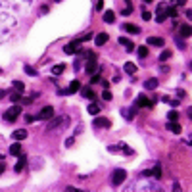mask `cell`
I'll list each match as a JSON object with an SVG mask.
<instances>
[{
    "label": "cell",
    "mask_w": 192,
    "mask_h": 192,
    "mask_svg": "<svg viewBox=\"0 0 192 192\" xmlns=\"http://www.w3.org/2000/svg\"><path fill=\"white\" fill-rule=\"evenodd\" d=\"M125 179H127L125 169H113V175H111V184H113V186H119V184H123Z\"/></svg>",
    "instance_id": "obj_1"
},
{
    "label": "cell",
    "mask_w": 192,
    "mask_h": 192,
    "mask_svg": "<svg viewBox=\"0 0 192 192\" xmlns=\"http://www.w3.org/2000/svg\"><path fill=\"white\" fill-rule=\"evenodd\" d=\"M19 113H21L19 106H12V108H8L4 111V119H6V121H16V119L19 117Z\"/></svg>",
    "instance_id": "obj_2"
},
{
    "label": "cell",
    "mask_w": 192,
    "mask_h": 192,
    "mask_svg": "<svg viewBox=\"0 0 192 192\" xmlns=\"http://www.w3.org/2000/svg\"><path fill=\"white\" fill-rule=\"evenodd\" d=\"M52 117H54V108H52V106H44L35 119H52Z\"/></svg>",
    "instance_id": "obj_3"
},
{
    "label": "cell",
    "mask_w": 192,
    "mask_h": 192,
    "mask_svg": "<svg viewBox=\"0 0 192 192\" xmlns=\"http://www.w3.org/2000/svg\"><path fill=\"white\" fill-rule=\"evenodd\" d=\"M67 121H69V117H67V115H60V117H56V119H52V121L48 123V131H50V129H56V127H60V125H63V123L67 125Z\"/></svg>",
    "instance_id": "obj_4"
},
{
    "label": "cell",
    "mask_w": 192,
    "mask_h": 192,
    "mask_svg": "<svg viewBox=\"0 0 192 192\" xmlns=\"http://www.w3.org/2000/svg\"><path fill=\"white\" fill-rule=\"evenodd\" d=\"M81 42H83V40H73V42H69L67 46H63V52H66V54H75L77 50H81Z\"/></svg>",
    "instance_id": "obj_5"
},
{
    "label": "cell",
    "mask_w": 192,
    "mask_h": 192,
    "mask_svg": "<svg viewBox=\"0 0 192 192\" xmlns=\"http://www.w3.org/2000/svg\"><path fill=\"white\" fill-rule=\"evenodd\" d=\"M142 175H148V177H158V179H160V175H161V167H160V165H154L152 169H144V171H142Z\"/></svg>",
    "instance_id": "obj_6"
},
{
    "label": "cell",
    "mask_w": 192,
    "mask_h": 192,
    "mask_svg": "<svg viewBox=\"0 0 192 192\" xmlns=\"http://www.w3.org/2000/svg\"><path fill=\"white\" fill-rule=\"evenodd\" d=\"M108 39H110L108 33H98L96 39H94V44H96V46H104L106 42H108Z\"/></svg>",
    "instance_id": "obj_7"
},
{
    "label": "cell",
    "mask_w": 192,
    "mask_h": 192,
    "mask_svg": "<svg viewBox=\"0 0 192 192\" xmlns=\"http://www.w3.org/2000/svg\"><path fill=\"white\" fill-rule=\"evenodd\" d=\"M121 31L131 33V35H138V33H140V29H138L137 25H133V23H123V25H121Z\"/></svg>",
    "instance_id": "obj_8"
},
{
    "label": "cell",
    "mask_w": 192,
    "mask_h": 192,
    "mask_svg": "<svg viewBox=\"0 0 192 192\" xmlns=\"http://www.w3.org/2000/svg\"><path fill=\"white\" fill-rule=\"evenodd\" d=\"M119 44H121V46H125V48H127V52H133V50H134L133 40H129L127 37H119Z\"/></svg>",
    "instance_id": "obj_9"
},
{
    "label": "cell",
    "mask_w": 192,
    "mask_h": 192,
    "mask_svg": "<svg viewBox=\"0 0 192 192\" xmlns=\"http://www.w3.org/2000/svg\"><path fill=\"white\" fill-rule=\"evenodd\" d=\"M140 106H146V108H152L154 106V102H150L148 98L144 96V94H140L138 98H137V108H140Z\"/></svg>",
    "instance_id": "obj_10"
},
{
    "label": "cell",
    "mask_w": 192,
    "mask_h": 192,
    "mask_svg": "<svg viewBox=\"0 0 192 192\" xmlns=\"http://www.w3.org/2000/svg\"><path fill=\"white\" fill-rule=\"evenodd\" d=\"M94 127H104V129H110L111 123H110V119H106V117H96Z\"/></svg>",
    "instance_id": "obj_11"
},
{
    "label": "cell",
    "mask_w": 192,
    "mask_h": 192,
    "mask_svg": "<svg viewBox=\"0 0 192 192\" xmlns=\"http://www.w3.org/2000/svg\"><path fill=\"white\" fill-rule=\"evenodd\" d=\"M96 66H98V63H96V60H88V62H87V66H85V71H87L88 75H94Z\"/></svg>",
    "instance_id": "obj_12"
},
{
    "label": "cell",
    "mask_w": 192,
    "mask_h": 192,
    "mask_svg": "<svg viewBox=\"0 0 192 192\" xmlns=\"http://www.w3.org/2000/svg\"><path fill=\"white\" fill-rule=\"evenodd\" d=\"M148 44H152V46H163L165 44V40H163L161 37H148Z\"/></svg>",
    "instance_id": "obj_13"
},
{
    "label": "cell",
    "mask_w": 192,
    "mask_h": 192,
    "mask_svg": "<svg viewBox=\"0 0 192 192\" xmlns=\"http://www.w3.org/2000/svg\"><path fill=\"white\" fill-rule=\"evenodd\" d=\"M12 138H13V140H23V138H27V131H25V129L13 131V133H12Z\"/></svg>",
    "instance_id": "obj_14"
},
{
    "label": "cell",
    "mask_w": 192,
    "mask_h": 192,
    "mask_svg": "<svg viewBox=\"0 0 192 192\" xmlns=\"http://www.w3.org/2000/svg\"><path fill=\"white\" fill-rule=\"evenodd\" d=\"M181 37H192V25L188 23L181 25Z\"/></svg>",
    "instance_id": "obj_15"
},
{
    "label": "cell",
    "mask_w": 192,
    "mask_h": 192,
    "mask_svg": "<svg viewBox=\"0 0 192 192\" xmlns=\"http://www.w3.org/2000/svg\"><path fill=\"white\" fill-rule=\"evenodd\" d=\"M10 154H12V156H19V154H21V144H19V140H16V142L10 146Z\"/></svg>",
    "instance_id": "obj_16"
},
{
    "label": "cell",
    "mask_w": 192,
    "mask_h": 192,
    "mask_svg": "<svg viewBox=\"0 0 192 192\" xmlns=\"http://www.w3.org/2000/svg\"><path fill=\"white\" fill-rule=\"evenodd\" d=\"M104 23H113V21H115V13H113L111 10H108V12H104Z\"/></svg>",
    "instance_id": "obj_17"
},
{
    "label": "cell",
    "mask_w": 192,
    "mask_h": 192,
    "mask_svg": "<svg viewBox=\"0 0 192 192\" xmlns=\"http://www.w3.org/2000/svg\"><path fill=\"white\" fill-rule=\"evenodd\" d=\"M158 87V77H152V79H148V81H144V88H148V90H152V88H156Z\"/></svg>",
    "instance_id": "obj_18"
},
{
    "label": "cell",
    "mask_w": 192,
    "mask_h": 192,
    "mask_svg": "<svg viewBox=\"0 0 192 192\" xmlns=\"http://www.w3.org/2000/svg\"><path fill=\"white\" fill-rule=\"evenodd\" d=\"M23 167H25V156H23V152H21L19 154V161L16 163V167H13V169L19 173V171H23Z\"/></svg>",
    "instance_id": "obj_19"
},
{
    "label": "cell",
    "mask_w": 192,
    "mask_h": 192,
    "mask_svg": "<svg viewBox=\"0 0 192 192\" xmlns=\"http://www.w3.org/2000/svg\"><path fill=\"white\" fill-rule=\"evenodd\" d=\"M123 69H125V73H129V75H134V73H137V66H134L133 62H127Z\"/></svg>",
    "instance_id": "obj_20"
},
{
    "label": "cell",
    "mask_w": 192,
    "mask_h": 192,
    "mask_svg": "<svg viewBox=\"0 0 192 192\" xmlns=\"http://www.w3.org/2000/svg\"><path fill=\"white\" fill-rule=\"evenodd\" d=\"M81 88V83L79 81H71L69 83V88H67V94H73V92H77Z\"/></svg>",
    "instance_id": "obj_21"
},
{
    "label": "cell",
    "mask_w": 192,
    "mask_h": 192,
    "mask_svg": "<svg viewBox=\"0 0 192 192\" xmlns=\"http://www.w3.org/2000/svg\"><path fill=\"white\" fill-rule=\"evenodd\" d=\"M100 110H102V108H100L96 102H92V104L88 106V113H90V115H98V113H100Z\"/></svg>",
    "instance_id": "obj_22"
},
{
    "label": "cell",
    "mask_w": 192,
    "mask_h": 192,
    "mask_svg": "<svg viewBox=\"0 0 192 192\" xmlns=\"http://www.w3.org/2000/svg\"><path fill=\"white\" fill-rule=\"evenodd\" d=\"M167 129L171 131V133H175V134H179L181 133V125L175 123V121H171V123H167Z\"/></svg>",
    "instance_id": "obj_23"
},
{
    "label": "cell",
    "mask_w": 192,
    "mask_h": 192,
    "mask_svg": "<svg viewBox=\"0 0 192 192\" xmlns=\"http://www.w3.org/2000/svg\"><path fill=\"white\" fill-rule=\"evenodd\" d=\"M133 12V4H131V0H125V8L121 12V16H129V13Z\"/></svg>",
    "instance_id": "obj_24"
},
{
    "label": "cell",
    "mask_w": 192,
    "mask_h": 192,
    "mask_svg": "<svg viewBox=\"0 0 192 192\" xmlns=\"http://www.w3.org/2000/svg\"><path fill=\"white\" fill-rule=\"evenodd\" d=\"M83 96L88 98V100H94V98H96V94H94V92H92V88H88V87L83 90Z\"/></svg>",
    "instance_id": "obj_25"
},
{
    "label": "cell",
    "mask_w": 192,
    "mask_h": 192,
    "mask_svg": "<svg viewBox=\"0 0 192 192\" xmlns=\"http://www.w3.org/2000/svg\"><path fill=\"white\" fill-rule=\"evenodd\" d=\"M52 73H54V75H62V73H63V66H62V63L54 66V67H52Z\"/></svg>",
    "instance_id": "obj_26"
},
{
    "label": "cell",
    "mask_w": 192,
    "mask_h": 192,
    "mask_svg": "<svg viewBox=\"0 0 192 192\" xmlns=\"http://www.w3.org/2000/svg\"><path fill=\"white\" fill-rule=\"evenodd\" d=\"M167 117H169V121H177V119H179V113H177L175 110H171L167 113Z\"/></svg>",
    "instance_id": "obj_27"
},
{
    "label": "cell",
    "mask_w": 192,
    "mask_h": 192,
    "mask_svg": "<svg viewBox=\"0 0 192 192\" xmlns=\"http://www.w3.org/2000/svg\"><path fill=\"white\" fill-rule=\"evenodd\" d=\"M121 115H123V117H127V119H133L134 111H133V110H121Z\"/></svg>",
    "instance_id": "obj_28"
},
{
    "label": "cell",
    "mask_w": 192,
    "mask_h": 192,
    "mask_svg": "<svg viewBox=\"0 0 192 192\" xmlns=\"http://www.w3.org/2000/svg\"><path fill=\"white\" fill-rule=\"evenodd\" d=\"M169 58H171V52H169V50H163L161 56H160V62H165V60H169Z\"/></svg>",
    "instance_id": "obj_29"
},
{
    "label": "cell",
    "mask_w": 192,
    "mask_h": 192,
    "mask_svg": "<svg viewBox=\"0 0 192 192\" xmlns=\"http://www.w3.org/2000/svg\"><path fill=\"white\" fill-rule=\"evenodd\" d=\"M12 85H13V88H16V90H19V92H21V90H23V88H25V85H23V83H21V81H13Z\"/></svg>",
    "instance_id": "obj_30"
},
{
    "label": "cell",
    "mask_w": 192,
    "mask_h": 192,
    "mask_svg": "<svg viewBox=\"0 0 192 192\" xmlns=\"http://www.w3.org/2000/svg\"><path fill=\"white\" fill-rule=\"evenodd\" d=\"M165 13H167V16H171V17H177V8H175V6H171V8L165 10Z\"/></svg>",
    "instance_id": "obj_31"
},
{
    "label": "cell",
    "mask_w": 192,
    "mask_h": 192,
    "mask_svg": "<svg viewBox=\"0 0 192 192\" xmlns=\"http://www.w3.org/2000/svg\"><path fill=\"white\" fill-rule=\"evenodd\" d=\"M10 100H12V102H17V100H21V92L17 90V92H13V94H10Z\"/></svg>",
    "instance_id": "obj_32"
},
{
    "label": "cell",
    "mask_w": 192,
    "mask_h": 192,
    "mask_svg": "<svg viewBox=\"0 0 192 192\" xmlns=\"http://www.w3.org/2000/svg\"><path fill=\"white\" fill-rule=\"evenodd\" d=\"M138 56H140V58H146V56H148V48L146 46H140L138 48Z\"/></svg>",
    "instance_id": "obj_33"
},
{
    "label": "cell",
    "mask_w": 192,
    "mask_h": 192,
    "mask_svg": "<svg viewBox=\"0 0 192 192\" xmlns=\"http://www.w3.org/2000/svg\"><path fill=\"white\" fill-rule=\"evenodd\" d=\"M25 73L27 75H37V69L31 67V66H25Z\"/></svg>",
    "instance_id": "obj_34"
},
{
    "label": "cell",
    "mask_w": 192,
    "mask_h": 192,
    "mask_svg": "<svg viewBox=\"0 0 192 192\" xmlns=\"http://www.w3.org/2000/svg\"><path fill=\"white\" fill-rule=\"evenodd\" d=\"M102 98H104L106 102H110V100H111V92H110V90H104V92H102Z\"/></svg>",
    "instance_id": "obj_35"
},
{
    "label": "cell",
    "mask_w": 192,
    "mask_h": 192,
    "mask_svg": "<svg viewBox=\"0 0 192 192\" xmlns=\"http://www.w3.org/2000/svg\"><path fill=\"white\" fill-rule=\"evenodd\" d=\"M165 17H167V13H158V16H156V21H158V23H161V21H165Z\"/></svg>",
    "instance_id": "obj_36"
},
{
    "label": "cell",
    "mask_w": 192,
    "mask_h": 192,
    "mask_svg": "<svg viewBox=\"0 0 192 192\" xmlns=\"http://www.w3.org/2000/svg\"><path fill=\"white\" fill-rule=\"evenodd\" d=\"M144 21H148V19H152V16H150V12H142V16H140Z\"/></svg>",
    "instance_id": "obj_37"
},
{
    "label": "cell",
    "mask_w": 192,
    "mask_h": 192,
    "mask_svg": "<svg viewBox=\"0 0 192 192\" xmlns=\"http://www.w3.org/2000/svg\"><path fill=\"white\" fill-rule=\"evenodd\" d=\"M104 8V0H96V10H102Z\"/></svg>",
    "instance_id": "obj_38"
},
{
    "label": "cell",
    "mask_w": 192,
    "mask_h": 192,
    "mask_svg": "<svg viewBox=\"0 0 192 192\" xmlns=\"http://www.w3.org/2000/svg\"><path fill=\"white\" fill-rule=\"evenodd\" d=\"M73 142H75V140H73V137L67 138V140H66V146H67V148H69V146H73Z\"/></svg>",
    "instance_id": "obj_39"
},
{
    "label": "cell",
    "mask_w": 192,
    "mask_h": 192,
    "mask_svg": "<svg viewBox=\"0 0 192 192\" xmlns=\"http://www.w3.org/2000/svg\"><path fill=\"white\" fill-rule=\"evenodd\" d=\"M98 81H100V77H98V75H92V79H90V83H98Z\"/></svg>",
    "instance_id": "obj_40"
},
{
    "label": "cell",
    "mask_w": 192,
    "mask_h": 192,
    "mask_svg": "<svg viewBox=\"0 0 192 192\" xmlns=\"http://www.w3.org/2000/svg\"><path fill=\"white\" fill-rule=\"evenodd\" d=\"M33 119H35L33 115H25V121H27V123H31V121H33Z\"/></svg>",
    "instance_id": "obj_41"
},
{
    "label": "cell",
    "mask_w": 192,
    "mask_h": 192,
    "mask_svg": "<svg viewBox=\"0 0 192 192\" xmlns=\"http://www.w3.org/2000/svg\"><path fill=\"white\" fill-rule=\"evenodd\" d=\"M186 4V0H177V6H184Z\"/></svg>",
    "instance_id": "obj_42"
},
{
    "label": "cell",
    "mask_w": 192,
    "mask_h": 192,
    "mask_svg": "<svg viewBox=\"0 0 192 192\" xmlns=\"http://www.w3.org/2000/svg\"><path fill=\"white\" fill-rule=\"evenodd\" d=\"M186 17H188L190 21H192V10H186Z\"/></svg>",
    "instance_id": "obj_43"
},
{
    "label": "cell",
    "mask_w": 192,
    "mask_h": 192,
    "mask_svg": "<svg viewBox=\"0 0 192 192\" xmlns=\"http://www.w3.org/2000/svg\"><path fill=\"white\" fill-rule=\"evenodd\" d=\"M186 144H190V146H192V134H190V137L186 138Z\"/></svg>",
    "instance_id": "obj_44"
},
{
    "label": "cell",
    "mask_w": 192,
    "mask_h": 192,
    "mask_svg": "<svg viewBox=\"0 0 192 192\" xmlns=\"http://www.w3.org/2000/svg\"><path fill=\"white\" fill-rule=\"evenodd\" d=\"M188 117L192 119V108H188Z\"/></svg>",
    "instance_id": "obj_45"
},
{
    "label": "cell",
    "mask_w": 192,
    "mask_h": 192,
    "mask_svg": "<svg viewBox=\"0 0 192 192\" xmlns=\"http://www.w3.org/2000/svg\"><path fill=\"white\" fill-rule=\"evenodd\" d=\"M144 2H152V0H144Z\"/></svg>",
    "instance_id": "obj_46"
},
{
    "label": "cell",
    "mask_w": 192,
    "mask_h": 192,
    "mask_svg": "<svg viewBox=\"0 0 192 192\" xmlns=\"http://www.w3.org/2000/svg\"><path fill=\"white\" fill-rule=\"evenodd\" d=\"M0 73H2V69H0Z\"/></svg>",
    "instance_id": "obj_47"
},
{
    "label": "cell",
    "mask_w": 192,
    "mask_h": 192,
    "mask_svg": "<svg viewBox=\"0 0 192 192\" xmlns=\"http://www.w3.org/2000/svg\"><path fill=\"white\" fill-rule=\"evenodd\" d=\"M58 2H60V0H58Z\"/></svg>",
    "instance_id": "obj_48"
}]
</instances>
